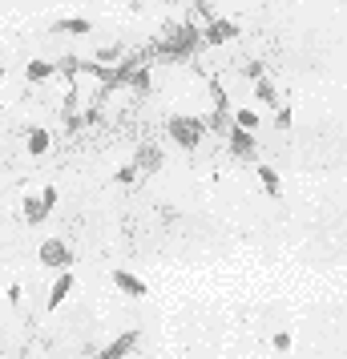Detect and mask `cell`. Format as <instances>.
<instances>
[{"label": "cell", "instance_id": "obj_21", "mask_svg": "<svg viewBox=\"0 0 347 359\" xmlns=\"http://www.w3.org/2000/svg\"><path fill=\"white\" fill-rule=\"evenodd\" d=\"M137 178V165H121V170H117V182H133Z\"/></svg>", "mask_w": 347, "mask_h": 359}, {"label": "cell", "instance_id": "obj_17", "mask_svg": "<svg viewBox=\"0 0 347 359\" xmlns=\"http://www.w3.org/2000/svg\"><path fill=\"white\" fill-rule=\"evenodd\" d=\"M231 117L238 130H259V114L254 109H231Z\"/></svg>", "mask_w": 347, "mask_h": 359}, {"label": "cell", "instance_id": "obj_18", "mask_svg": "<svg viewBox=\"0 0 347 359\" xmlns=\"http://www.w3.org/2000/svg\"><path fill=\"white\" fill-rule=\"evenodd\" d=\"M121 53H125L121 45H101V49H97V61H101V65H114V61H121Z\"/></svg>", "mask_w": 347, "mask_h": 359}, {"label": "cell", "instance_id": "obj_6", "mask_svg": "<svg viewBox=\"0 0 347 359\" xmlns=\"http://www.w3.org/2000/svg\"><path fill=\"white\" fill-rule=\"evenodd\" d=\"M133 165H137V174H158V170L165 165L162 146H154V142H142V146H137V154H133Z\"/></svg>", "mask_w": 347, "mask_h": 359}, {"label": "cell", "instance_id": "obj_8", "mask_svg": "<svg viewBox=\"0 0 347 359\" xmlns=\"http://www.w3.org/2000/svg\"><path fill=\"white\" fill-rule=\"evenodd\" d=\"M25 146H29V154H33V158H41V154H49L53 133L45 130V126H29V130H25Z\"/></svg>", "mask_w": 347, "mask_h": 359}, {"label": "cell", "instance_id": "obj_20", "mask_svg": "<svg viewBox=\"0 0 347 359\" xmlns=\"http://www.w3.org/2000/svg\"><path fill=\"white\" fill-rule=\"evenodd\" d=\"M243 73H247L250 81H254V77H263L266 69H263V61H247V69H243Z\"/></svg>", "mask_w": 347, "mask_h": 359}, {"label": "cell", "instance_id": "obj_24", "mask_svg": "<svg viewBox=\"0 0 347 359\" xmlns=\"http://www.w3.org/2000/svg\"><path fill=\"white\" fill-rule=\"evenodd\" d=\"M8 303H13V307H20V283H13V287H8Z\"/></svg>", "mask_w": 347, "mask_h": 359}, {"label": "cell", "instance_id": "obj_19", "mask_svg": "<svg viewBox=\"0 0 347 359\" xmlns=\"http://www.w3.org/2000/svg\"><path fill=\"white\" fill-rule=\"evenodd\" d=\"M61 73H65V77H77V73H81V61H77V57H65V61H61Z\"/></svg>", "mask_w": 347, "mask_h": 359}, {"label": "cell", "instance_id": "obj_13", "mask_svg": "<svg viewBox=\"0 0 347 359\" xmlns=\"http://www.w3.org/2000/svg\"><path fill=\"white\" fill-rule=\"evenodd\" d=\"M53 33H73V36H89V33H93V25H89V20H85V17H65V20H57V25H53Z\"/></svg>", "mask_w": 347, "mask_h": 359}, {"label": "cell", "instance_id": "obj_4", "mask_svg": "<svg viewBox=\"0 0 347 359\" xmlns=\"http://www.w3.org/2000/svg\"><path fill=\"white\" fill-rule=\"evenodd\" d=\"M226 146H231V154L238 162H259V142H254L250 130H238V126H234V130L226 133Z\"/></svg>", "mask_w": 347, "mask_h": 359}, {"label": "cell", "instance_id": "obj_9", "mask_svg": "<svg viewBox=\"0 0 347 359\" xmlns=\"http://www.w3.org/2000/svg\"><path fill=\"white\" fill-rule=\"evenodd\" d=\"M114 283H117V291H125L130 299H146L149 294V287L137 275H130V271H114Z\"/></svg>", "mask_w": 347, "mask_h": 359}, {"label": "cell", "instance_id": "obj_10", "mask_svg": "<svg viewBox=\"0 0 347 359\" xmlns=\"http://www.w3.org/2000/svg\"><path fill=\"white\" fill-rule=\"evenodd\" d=\"M254 97L263 101V105H271V109H279V89H275V81L271 77H254Z\"/></svg>", "mask_w": 347, "mask_h": 359}, {"label": "cell", "instance_id": "obj_3", "mask_svg": "<svg viewBox=\"0 0 347 359\" xmlns=\"http://www.w3.org/2000/svg\"><path fill=\"white\" fill-rule=\"evenodd\" d=\"M238 33H243V29H238V20L210 17V20H206V29H202V45H231Z\"/></svg>", "mask_w": 347, "mask_h": 359}, {"label": "cell", "instance_id": "obj_15", "mask_svg": "<svg viewBox=\"0 0 347 359\" xmlns=\"http://www.w3.org/2000/svg\"><path fill=\"white\" fill-rule=\"evenodd\" d=\"M25 73H29V81H36V85H41V81H49L53 73H57V65H53V61H41V57H33Z\"/></svg>", "mask_w": 347, "mask_h": 359}, {"label": "cell", "instance_id": "obj_25", "mask_svg": "<svg viewBox=\"0 0 347 359\" xmlns=\"http://www.w3.org/2000/svg\"><path fill=\"white\" fill-rule=\"evenodd\" d=\"M0 81H4V65H0Z\"/></svg>", "mask_w": 347, "mask_h": 359}, {"label": "cell", "instance_id": "obj_14", "mask_svg": "<svg viewBox=\"0 0 347 359\" xmlns=\"http://www.w3.org/2000/svg\"><path fill=\"white\" fill-rule=\"evenodd\" d=\"M133 89V93H149V85H154V77H149V65L142 61V65H133V73H130V81H125Z\"/></svg>", "mask_w": 347, "mask_h": 359}, {"label": "cell", "instance_id": "obj_5", "mask_svg": "<svg viewBox=\"0 0 347 359\" xmlns=\"http://www.w3.org/2000/svg\"><path fill=\"white\" fill-rule=\"evenodd\" d=\"M41 262H45L49 271H65L69 262H73V250H69L61 238H45V243H41Z\"/></svg>", "mask_w": 347, "mask_h": 359}, {"label": "cell", "instance_id": "obj_11", "mask_svg": "<svg viewBox=\"0 0 347 359\" xmlns=\"http://www.w3.org/2000/svg\"><path fill=\"white\" fill-rule=\"evenodd\" d=\"M49 214H53V206H49L41 194H29V198H25V218H29V222H45Z\"/></svg>", "mask_w": 347, "mask_h": 359}, {"label": "cell", "instance_id": "obj_12", "mask_svg": "<svg viewBox=\"0 0 347 359\" xmlns=\"http://www.w3.org/2000/svg\"><path fill=\"white\" fill-rule=\"evenodd\" d=\"M69 291H73V275H69V266L57 275V283H53V291H49V307H61L69 299Z\"/></svg>", "mask_w": 347, "mask_h": 359}, {"label": "cell", "instance_id": "obj_7", "mask_svg": "<svg viewBox=\"0 0 347 359\" xmlns=\"http://www.w3.org/2000/svg\"><path fill=\"white\" fill-rule=\"evenodd\" d=\"M137 343H142V331H137V327H130L125 335H117L114 343H105V347H101V359H125Z\"/></svg>", "mask_w": 347, "mask_h": 359}, {"label": "cell", "instance_id": "obj_23", "mask_svg": "<svg viewBox=\"0 0 347 359\" xmlns=\"http://www.w3.org/2000/svg\"><path fill=\"white\" fill-rule=\"evenodd\" d=\"M41 198H45L49 206H57V198H61V194H57V186H45V190H41Z\"/></svg>", "mask_w": 347, "mask_h": 359}, {"label": "cell", "instance_id": "obj_22", "mask_svg": "<svg viewBox=\"0 0 347 359\" xmlns=\"http://www.w3.org/2000/svg\"><path fill=\"white\" fill-rule=\"evenodd\" d=\"M275 351H291V335H287V331L275 335Z\"/></svg>", "mask_w": 347, "mask_h": 359}, {"label": "cell", "instance_id": "obj_16", "mask_svg": "<svg viewBox=\"0 0 347 359\" xmlns=\"http://www.w3.org/2000/svg\"><path fill=\"white\" fill-rule=\"evenodd\" d=\"M259 178H263V186H266L271 198H283V182H279V174H275L271 165H259Z\"/></svg>", "mask_w": 347, "mask_h": 359}, {"label": "cell", "instance_id": "obj_1", "mask_svg": "<svg viewBox=\"0 0 347 359\" xmlns=\"http://www.w3.org/2000/svg\"><path fill=\"white\" fill-rule=\"evenodd\" d=\"M202 45V29L198 25H165V41H158V53L170 57V61H186V57H194V49Z\"/></svg>", "mask_w": 347, "mask_h": 359}, {"label": "cell", "instance_id": "obj_2", "mask_svg": "<svg viewBox=\"0 0 347 359\" xmlns=\"http://www.w3.org/2000/svg\"><path fill=\"white\" fill-rule=\"evenodd\" d=\"M165 133H170V142L182 149H198L202 137H206V121L202 117H190V114H174L165 121Z\"/></svg>", "mask_w": 347, "mask_h": 359}]
</instances>
